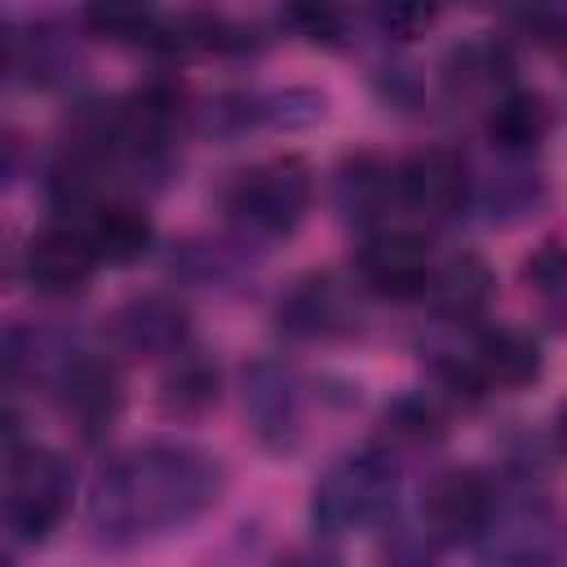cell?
<instances>
[{"instance_id":"obj_1","label":"cell","mask_w":567,"mask_h":567,"mask_svg":"<svg viewBox=\"0 0 567 567\" xmlns=\"http://www.w3.org/2000/svg\"><path fill=\"white\" fill-rule=\"evenodd\" d=\"M226 492V465L186 439H146L111 456L89 492V532L106 549H133L199 523Z\"/></svg>"},{"instance_id":"obj_24","label":"cell","mask_w":567,"mask_h":567,"mask_svg":"<svg viewBox=\"0 0 567 567\" xmlns=\"http://www.w3.org/2000/svg\"><path fill=\"white\" fill-rule=\"evenodd\" d=\"M385 425H390V434H399L408 443H430L443 434V412L425 394H403V399H394V408H385Z\"/></svg>"},{"instance_id":"obj_22","label":"cell","mask_w":567,"mask_h":567,"mask_svg":"<svg viewBox=\"0 0 567 567\" xmlns=\"http://www.w3.org/2000/svg\"><path fill=\"white\" fill-rule=\"evenodd\" d=\"M164 399L173 408H204L217 399V368L204 363L195 350L173 359V372L164 377Z\"/></svg>"},{"instance_id":"obj_21","label":"cell","mask_w":567,"mask_h":567,"mask_svg":"<svg viewBox=\"0 0 567 567\" xmlns=\"http://www.w3.org/2000/svg\"><path fill=\"white\" fill-rule=\"evenodd\" d=\"M4 66L13 75H27L31 84H66L75 71V53L66 49L62 31H49V27H31V31H18L9 27L4 35Z\"/></svg>"},{"instance_id":"obj_19","label":"cell","mask_w":567,"mask_h":567,"mask_svg":"<svg viewBox=\"0 0 567 567\" xmlns=\"http://www.w3.org/2000/svg\"><path fill=\"white\" fill-rule=\"evenodd\" d=\"M80 22L111 44H133L146 53H182L177 18L146 9V4H89L80 13Z\"/></svg>"},{"instance_id":"obj_15","label":"cell","mask_w":567,"mask_h":567,"mask_svg":"<svg viewBox=\"0 0 567 567\" xmlns=\"http://www.w3.org/2000/svg\"><path fill=\"white\" fill-rule=\"evenodd\" d=\"M470 363H474L483 390H527L545 372V350L527 328L496 323V328L478 332Z\"/></svg>"},{"instance_id":"obj_17","label":"cell","mask_w":567,"mask_h":567,"mask_svg":"<svg viewBox=\"0 0 567 567\" xmlns=\"http://www.w3.org/2000/svg\"><path fill=\"white\" fill-rule=\"evenodd\" d=\"M332 204L341 213V221L350 226H377L385 217L390 204H399L394 195V168L377 155H346L337 177H332Z\"/></svg>"},{"instance_id":"obj_18","label":"cell","mask_w":567,"mask_h":567,"mask_svg":"<svg viewBox=\"0 0 567 567\" xmlns=\"http://www.w3.org/2000/svg\"><path fill=\"white\" fill-rule=\"evenodd\" d=\"M514 62L505 53V44L496 40H465L443 58V93L452 102H470V97H487V106L509 93Z\"/></svg>"},{"instance_id":"obj_7","label":"cell","mask_w":567,"mask_h":567,"mask_svg":"<svg viewBox=\"0 0 567 567\" xmlns=\"http://www.w3.org/2000/svg\"><path fill=\"white\" fill-rule=\"evenodd\" d=\"M106 332L133 359H177L190 350V310L173 292H137L111 310Z\"/></svg>"},{"instance_id":"obj_27","label":"cell","mask_w":567,"mask_h":567,"mask_svg":"<svg viewBox=\"0 0 567 567\" xmlns=\"http://www.w3.org/2000/svg\"><path fill=\"white\" fill-rule=\"evenodd\" d=\"M434 18H439V9H421V4H394V9H377V13H372V22H377L385 35H394V40L421 35Z\"/></svg>"},{"instance_id":"obj_25","label":"cell","mask_w":567,"mask_h":567,"mask_svg":"<svg viewBox=\"0 0 567 567\" xmlns=\"http://www.w3.org/2000/svg\"><path fill=\"white\" fill-rule=\"evenodd\" d=\"M523 279H527V288H536L554 310L567 315V248H563V244H540V248L527 257Z\"/></svg>"},{"instance_id":"obj_13","label":"cell","mask_w":567,"mask_h":567,"mask_svg":"<svg viewBox=\"0 0 567 567\" xmlns=\"http://www.w3.org/2000/svg\"><path fill=\"white\" fill-rule=\"evenodd\" d=\"M354 297L337 275H301L292 279L288 292H279L275 301V323L284 337L297 341H323V337H341L354 328Z\"/></svg>"},{"instance_id":"obj_6","label":"cell","mask_w":567,"mask_h":567,"mask_svg":"<svg viewBox=\"0 0 567 567\" xmlns=\"http://www.w3.org/2000/svg\"><path fill=\"white\" fill-rule=\"evenodd\" d=\"M394 195H399V208L416 213L421 221H452L474 199L470 159L443 142L416 146L394 164Z\"/></svg>"},{"instance_id":"obj_8","label":"cell","mask_w":567,"mask_h":567,"mask_svg":"<svg viewBox=\"0 0 567 567\" xmlns=\"http://www.w3.org/2000/svg\"><path fill=\"white\" fill-rule=\"evenodd\" d=\"M49 390H53L62 416L84 439H102L120 421V412H124V381H120L115 363L93 354V350H75L62 363V372L53 377Z\"/></svg>"},{"instance_id":"obj_11","label":"cell","mask_w":567,"mask_h":567,"mask_svg":"<svg viewBox=\"0 0 567 567\" xmlns=\"http://www.w3.org/2000/svg\"><path fill=\"white\" fill-rule=\"evenodd\" d=\"M97 266L102 261H97L89 235L75 221H49L22 248V279L40 297H71V292H80L93 279Z\"/></svg>"},{"instance_id":"obj_29","label":"cell","mask_w":567,"mask_h":567,"mask_svg":"<svg viewBox=\"0 0 567 567\" xmlns=\"http://www.w3.org/2000/svg\"><path fill=\"white\" fill-rule=\"evenodd\" d=\"M275 567H341V558L328 545H297L275 558Z\"/></svg>"},{"instance_id":"obj_2","label":"cell","mask_w":567,"mask_h":567,"mask_svg":"<svg viewBox=\"0 0 567 567\" xmlns=\"http://www.w3.org/2000/svg\"><path fill=\"white\" fill-rule=\"evenodd\" d=\"M399 505V465L381 447L337 456L310 492V527L319 536H350L385 523Z\"/></svg>"},{"instance_id":"obj_12","label":"cell","mask_w":567,"mask_h":567,"mask_svg":"<svg viewBox=\"0 0 567 567\" xmlns=\"http://www.w3.org/2000/svg\"><path fill=\"white\" fill-rule=\"evenodd\" d=\"M478 567H567V532L540 505L496 514L478 540Z\"/></svg>"},{"instance_id":"obj_28","label":"cell","mask_w":567,"mask_h":567,"mask_svg":"<svg viewBox=\"0 0 567 567\" xmlns=\"http://www.w3.org/2000/svg\"><path fill=\"white\" fill-rule=\"evenodd\" d=\"M381 567H434V545L425 540V532H421V536L399 532V536L385 545Z\"/></svg>"},{"instance_id":"obj_30","label":"cell","mask_w":567,"mask_h":567,"mask_svg":"<svg viewBox=\"0 0 567 567\" xmlns=\"http://www.w3.org/2000/svg\"><path fill=\"white\" fill-rule=\"evenodd\" d=\"M554 443H558V452L567 456V403L554 412Z\"/></svg>"},{"instance_id":"obj_10","label":"cell","mask_w":567,"mask_h":567,"mask_svg":"<svg viewBox=\"0 0 567 567\" xmlns=\"http://www.w3.org/2000/svg\"><path fill=\"white\" fill-rule=\"evenodd\" d=\"M244 416L261 447L292 452L301 439V381L284 359H252L244 368Z\"/></svg>"},{"instance_id":"obj_5","label":"cell","mask_w":567,"mask_h":567,"mask_svg":"<svg viewBox=\"0 0 567 567\" xmlns=\"http://www.w3.org/2000/svg\"><path fill=\"white\" fill-rule=\"evenodd\" d=\"M496 523V487L483 470H439L421 492V532L434 549L478 545Z\"/></svg>"},{"instance_id":"obj_23","label":"cell","mask_w":567,"mask_h":567,"mask_svg":"<svg viewBox=\"0 0 567 567\" xmlns=\"http://www.w3.org/2000/svg\"><path fill=\"white\" fill-rule=\"evenodd\" d=\"M545 204V186L540 177H527V173H501L492 182V195H487V208H492V221H518L527 213H536Z\"/></svg>"},{"instance_id":"obj_14","label":"cell","mask_w":567,"mask_h":567,"mask_svg":"<svg viewBox=\"0 0 567 567\" xmlns=\"http://www.w3.org/2000/svg\"><path fill=\"white\" fill-rule=\"evenodd\" d=\"M75 226L89 235V244H93L102 266H133V261H142L155 248V221L128 195L97 199Z\"/></svg>"},{"instance_id":"obj_20","label":"cell","mask_w":567,"mask_h":567,"mask_svg":"<svg viewBox=\"0 0 567 567\" xmlns=\"http://www.w3.org/2000/svg\"><path fill=\"white\" fill-rule=\"evenodd\" d=\"M483 128L505 155H532L554 128V106L536 89H509L487 106Z\"/></svg>"},{"instance_id":"obj_26","label":"cell","mask_w":567,"mask_h":567,"mask_svg":"<svg viewBox=\"0 0 567 567\" xmlns=\"http://www.w3.org/2000/svg\"><path fill=\"white\" fill-rule=\"evenodd\" d=\"M284 18L315 44H341V35H346V18L337 9H288Z\"/></svg>"},{"instance_id":"obj_3","label":"cell","mask_w":567,"mask_h":567,"mask_svg":"<svg viewBox=\"0 0 567 567\" xmlns=\"http://www.w3.org/2000/svg\"><path fill=\"white\" fill-rule=\"evenodd\" d=\"M75 496V470L58 447L13 443L4 447V532L22 545H40L58 532Z\"/></svg>"},{"instance_id":"obj_9","label":"cell","mask_w":567,"mask_h":567,"mask_svg":"<svg viewBox=\"0 0 567 567\" xmlns=\"http://www.w3.org/2000/svg\"><path fill=\"white\" fill-rule=\"evenodd\" d=\"M434 257L421 235L412 230H372L354 252V279L363 292L385 301H416L425 297Z\"/></svg>"},{"instance_id":"obj_16","label":"cell","mask_w":567,"mask_h":567,"mask_svg":"<svg viewBox=\"0 0 567 567\" xmlns=\"http://www.w3.org/2000/svg\"><path fill=\"white\" fill-rule=\"evenodd\" d=\"M492 297H496V270L478 252H452L434 261L430 284H425V306L452 323L478 319L492 306Z\"/></svg>"},{"instance_id":"obj_4","label":"cell","mask_w":567,"mask_h":567,"mask_svg":"<svg viewBox=\"0 0 567 567\" xmlns=\"http://www.w3.org/2000/svg\"><path fill=\"white\" fill-rule=\"evenodd\" d=\"M315 204V173L301 155H270L226 190V213L248 239H288Z\"/></svg>"}]
</instances>
